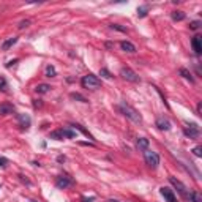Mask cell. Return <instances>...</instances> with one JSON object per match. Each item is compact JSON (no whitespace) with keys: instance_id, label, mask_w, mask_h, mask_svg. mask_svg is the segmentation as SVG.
<instances>
[{"instance_id":"6da1fadb","label":"cell","mask_w":202,"mask_h":202,"mask_svg":"<svg viewBox=\"0 0 202 202\" xmlns=\"http://www.w3.org/2000/svg\"><path fill=\"white\" fill-rule=\"evenodd\" d=\"M117 109H119L123 115L126 117L128 120H131L133 123H141L142 122V117H141V114L133 108V106H130L128 103H125V101H122V103L117 106Z\"/></svg>"},{"instance_id":"7a4b0ae2","label":"cell","mask_w":202,"mask_h":202,"mask_svg":"<svg viewBox=\"0 0 202 202\" xmlns=\"http://www.w3.org/2000/svg\"><path fill=\"white\" fill-rule=\"evenodd\" d=\"M81 84H82V87L84 88H88V90H98V88L101 87V81H100V77H97L95 74H85L81 79Z\"/></svg>"},{"instance_id":"3957f363","label":"cell","mask_w":202,"mask_h":202,"mask_svg":"<svg viewBox=\"0 0 202 202\" xmlns=\"http://www.w3.org/2000/svg\"><path fill=\"white\" fill-rule=\"evenodd\" d=\"M144 160L147 163V166L152 167V169H156L160 166V155L153 150H144Z\"/></svg>"},{"instance_id":"277c9868","label":"cell","mask_w":202,"mask_h":202,"mask_svg":"<svg viewBox=\"0 0 202 202\" xmlns=\"http://www.w3.org/2000/svg\"><path fill=\"white\" fill-rule=\"evenodd\" d=\"M169 182H171V185H174V188L177 189V193L180 194L185 201H189V193H191V191H189V189L185 186L180 180H177L175 177H169Z\"/></svg>"},{"instance_id":"5b68a950","label":"cell","mask_w":202,"mask_h":202,"mask_svg":"<svg viewBox=\"0 0 202 202\" xmlns=\"http://www.w3.org/2000/svg\"><path fill=\"white\" fill-rule=\"evenodd\" d=\"M120 76L128 82H141V77H139L131 68H126V66L120 70Z\"/></svg>"},{"instance_id":"8992f818","label":"cell","mask_w":202,"mask_h":202,"mask_svg":"<svg viewBox=\"0 0 202 202\" xmlns=\"http://www.w3.org/2000/svg\"><path fill=\"white\" fill-rule=\"evenodd\" d=\"M73 183H74V180L68 175H60V177H57V180H55V185H57L59 189H66L68 186H71Z\"/></svg>"},{"instance_id":"52a82bcc","label":"cell","mask_w":202,"mask_h":202,"mask_svg":"<svg viewBox=\"0 0 202 202\" xmlns=\"http://www.w3.org/2000/svg\"><path fill=\"white\" fill-rule=\"evenodd\" d=\"M183 133H185V136L189 137V139H198L199 137V126L196 125V123H191V125H188L185 128Z\"/></svg>"},{"instance_id":"ba28073f","label":"cell","mask_w":202,"mask_h":202,"mask_svg":"<svg viewBox=\"0 0 202 202\" xmlns=\"http://www.w3.org/2000/svg\"><path fill=\"white\" fill-rule=\"evenodd\" d=\"M160 193H161L163 198L166 199V202H177V198H175V194H174V191L171 188L163 186V188H160Z\"/></svg>"},{"instance_id":"9c48e42d","label":"cell","mask_w":202,"mask_h":202,"mask_svg":"<svg viewBox=\"0 0 202 202\" xmlns=\"http://www.w3.org/2000/svg\"><path fill=\"white\" fill-rule=\"evenodd\" d=\"M156 126H158V130L161 131H169L171 130V122L166 119V117H158L156 119Z\"/></svg>"},{"instance_id":"30bf717a","label":"cell","mask_w":202,"mask_h":202,"mask_svg":"<svg viewBox=\"0 0 202 202\" xmlns=\"http://www.w3.org/2000/svg\"><path fill=\"white\" fill-rule=\"evenodd\" d=\"M191 46H193V51H194L198 55L202 52V43H201V36H199V35H196L193 40H191Z\"/></svg>"},{"instance_id":"8fae6325","label":"cell","mask_w":202,"mask_h":202,"mask_svg":"<svg viewBox=\"0 0 202 202\" xmlns=\"http://www.w3.org/2000/svg\"><path fill=\"white\" fill-rule=\"evenodd\" d=\"M18 122H19V125H21L22 128H29L30 123H32L30 117L27 115V114H18Z\"/></svg>"},{"instance_id":"7c38bea8","label":"cell","mask_w":202,"mask_h":202,"mask_svg":"<svg viewBox=\"0 0 202 202\" xmlns=\"http://www.w3.org/2000/svg\"><path fill=\"white\" fill-rule=\"evenodd\" d=\"M14 112V106L13 104H8V103H3L0 104V115H10Z\"/></svg>"},{"instance_id":"4fadbf2b","label":"cell","mask_w":202,"mask_h":202,"mask_svg":"<svg viewBox=\"0 0 202 202\" xmlns=\"http://www.w3.org/2000/svg\"><path fill=\"white\" fill-rule=\"evenodd\" d=\"M120 48H122V51H125V52H130V54H134V52H136V46H134L133 43H130V41H120Z\"/></svg>"},{"instance_id":"5bb4252c","label":"cell","mask_w":202,"mask_h":202,"mask_svg":"<svg viewBox=\"0 0 202 202\" xmlns=\"http://www.w3.org/2000/svg\"><path fill=\"white\" fill-rule=\"evenodd\" d=\"M16 43H18V38H16V36H13V38H8V40H5V41L2 43V46H0V49H2V51H8L11 46H14Z\"/></svg>"},{"instance_id":"9a60e30c","label":"cell","mask_w":202,"mask_h":202,"mask_svg":"<svg viewBox=\"0 0 202 202\" xmlns=\"http://www.w3.org/2000/svg\"><path fill=\"white\" fill-rule=\"evenodd\" d=\"M136 145H137V149H141V150H147L149 145H150V141L147 137H139L136 141Z\"/></svg>"},{"instance_id":"2e32d148","label":"cell","mask_w":202,"mask_h":202,"mask_svg":"<svg viewBox=\"0 0 202 202\" xmlns=\"http://www.w3.org/2000/svg\"><path fill=\"white\" fill-rule=\"evenodd\" d=\"M180 76L182 77H185L186 81H189L191 84H194V77H193V74L189 73L188 70H185V68H180Z\"/></svg>"},{"instance_id":"e0dca14e","label":"cell","mask_w":202,"mask_h":202,"mask_svg":"<svg viewBox=\"0 0 202 202\" xmlns=\"http://www.w3.org/2000/svg\"><path fill=\"white\" fill-rule=\"evenodd\" d=\"M188 202H202V196H201V193H198V191H191L189 193V201Z\"/></svg>"},{"instance_id":"ac0fdd59","label":"cell","mask_w":202,"mask_h":202,"mask_svg":"<svg viewBox=\"0 0 202 202\" xmlns=\"http://www.w3.org/2000/svg\"><path fill=\"white\" fill-rule=\"evenodd\" d=\"M35 90H36L38 93L44 95V93H48V92L51 90V85H48V84H40V85H36V88H35Z\"/></svg>"},{"instance_id":"d6986e66","label":"cell","mask_w":202,"mask_h":202,"mask_svg":"<svg viewBox=\"0 0 202 202\" xmlns=\"http://www.w3.org/2000/svg\"><path fill=\"white\" fill-rule=\"evenodd\" d=\"M172 19L175 21V22L183 21L185 19V13H183V11H174V13H172Z\"/></svg>"},{"instance_id":"ffe728a7","label":"cell","mask_w":202,"mask_h":202,"mask_svg":"<svg viewBox=\"0 0 202 202\" xmlns=\"http://www.w3.org/2000/svg\"><path fill=\"white\" fill-rule=\"evenodd\" d=\"M65 136H63V131L62 130H57V131H52L51 133V139H57V141H62Z\"/></svg>"},{"instance_id":"44dd1931","label":"cell","mask_w":202,"mask_h":202,"mask_svg":"<svg viewBox=\"0 0 202 202\" xmlns=\"http://www.w3.org/2000/svg\"><path fill=\"white\" fill-rule=\"evenodd\" d=\"M147 11H149V5L139 7L137 8V16H139V18H145V16H147Z\"/></svg>"},{"instance_id":"7402d4cb","label":"cell","mask_w":202,"mask_h":202,"mask_svg":"<svg viewBox=\"0 0 202 202\" xmlns=\"http://www.w3.org/2000/svg\"><path fill=\"white\" fill-rule=\"evenodd\" d=\"M71 126H73V128H76V130H79L82 134H85V136H87L88 139H93V136H92V134L88 133V131H87V130H85V128H84V126H81V125H71Z\"/></svg>"},{"instance_id":"603a6c76","label":"cell","mask_w":202,"mask_h":202,"mask_svg":"<svg viewBox=\"0 0 202 202\" xmlns=\"http://www.w3.org/2000/svg\"><path fill=\"white\" fill-rule=\"evenodd\" d=\"M55 74H57L55 68H54L52 65H48V66H46V76H48V77H54Z\"/></svg>"},{"instance_id":"cb8c5ba5","label":"cell","mask_w":202,"mask_h":202,"mask_svg":"<svg viewBox=\"0 0 202 202\" xmlns=\"http://www.w3.org/2000/svg\"><path fill=\"white\" fill-rule=\"evenodd\" d=\"M70 97H71L73 100H76V101H81V103H87V98H85V97H82L81 93H71Z\"/></svg>"},{"instance_id":"d4e9b609","label":"cell","mask_w":202,"mask_h":202,"mask_svg":"<svg viewBox=\"0 0 202 202\" xmlns=\"http://www.w3.org/2000/svg\"><path fill=\"white\" fill-rule=\"evenodd\" d=\"M100 76L104 77V79H111V77H112V74L109 73V70H106V68H101V70H100Z\"/></svg>"},{"instance_id":"484cf974","label":"cell","mask_w":202,"mask_h":202,"mask_svg":"<svg viewBox=\"0 0 202 202\" xmlns=\"http://www.w3.org/2000/svg\"><path fill=\"white\" fill-rule=\"evenodd\" d=\"M62 131H63V136L65 137H70V139H74L76 137V133L71 131V130H66V128H65V130H62Z\"/></svg>"},{"instance_id":"4316f807","label":"cell","mask_w":202,"mask_h":202,"mask_svg":"<svg viewBox=\"0 0 202 202\" xmlns=\"http://www.w3.org/2000/svg\"><path fill=\"white\" fill-rule=\"evenodd\" d=\"M111 29L119 30V32H123V33H126V32H128L126 27H122V25H119V24H111Z\"/></svg>"},{"instance_id":"83f0119b","label":"cell","mask_w":202,"mask_h":202,"mask_svg":"<svg viewBox=\"0 0 202 202\" xmlns=\"http://www.w3.org/2000/svg\"><path fill=\"white\" fill-rule=\"evenodd\" d=\"M7 88H8L7 81H5L3 77H0V90H2V92H7Z\"/></svg>"},{"instance_id":"f1b7e54d","label":"cell","mask_w":202,"mask_h":202,"mask_svg":"<svg viewBox=\"0 0 202 202\" xmlns=\"http://www.w3.org/2000/svg\"><path fill=\"white\" fill-rule=\"evenodd\" d=\"M30 25V19H24V21H21L19 22V29H25V27H29Z\"/></svg>"},{"instance_id":"f546056e","label":"cell","mask_w":202,"mask_h":202,"mask_svg":"<svg viewBox=\"0 0 202 202\" xmlns=\"http://www.w3.org/2000/svg\"><path fill=\"white\" fill-rule=\"evenodd\" d=\"M199 27H201V22L199 21H193L191 24H189V29H191V30H198Z\"/></svg>"},{"instance_id":"4dcf8cb0","label":"cell","mask_w":202,"mask_h":202,"mask_svg":"<svg viewBox=\"0 0 202 202\" xmlns=\"http://www.w3.org/2000/svg\"><path fill=\"white\" fill-rule=\"evenodd\" d=\"M193 153H194L196 156H202V149H201V147H194V149H193Z\"/></svg>"},{"instance_id":"1f68e13d","label":"cell","mask_w":202,"mask_h":202,"mask_svg":"<svg viewBox=\"0 0 202 202\" xmlns=\"http://www.w3.org/2000/svg\"><path fill=\"white\" fill-rule=\"evenodd\" d=\"M7 164H8V160L3 158V156H0V167H7Z\"/></svg>"},{"instance_id":"d6a6232c","label":"cell","mask_w":202,"mask_h":202,"mask_svg":"<svg viewBox=\"0 0 202 202\" xmlns=\"http://www.w3.org/2000/svg\"><path fill=\"white\" fill-rule=\"evenodd\" d=\"M198 115H202V103H198Z\"/></svg>"},{"instance_id":"836d02e7","label":"cell","mask_w":202,"mask_h":202,"mask_svg":"<svg viewBox=\"0 0 202 202\" xmlns=\"http://www.w3.org/2000/svg\"><path fill=\"white\" fill-rule=\"evenodd\" d=\"M41 104H43V103H41L40 100H38V101H35V103H33V106H35V108H41Z\"/></svg>"},{"instance_id":"e575fe53","label":"cell","mask_w":202,"mask_h":202,"mask_svg":"<svg viewBox=\"0 0 202 202\" xmlns=\"http://www.w3.org/2000/svg\"><path fill=\"white\" fill-rule=\"evenodd\" d=\"M93 201H95L93 198H88V199H87V198H84V199H82V202H93Z\"/></svg>"},{"instance_id":"d590c367","label":"cell","mask_w":202,"mask_h":202,"mask_svg":"<svg viewBox=\"0 0 202 202\" xmlns=\"http://www.w3.org/2000/svg\"><path fill=\"white\" fill-rule=\"evenodd\" d=\"M19 177H21V180H22V182H25L27 185H30V182H29V180H27V178H24V175H19Z\"/></svg>"},{"instance_id":"8d00e7d4","label":"cell","mask_w":202,"mask_h":202,"mask_svg":"<svg viewBox=\"0 0 202 202\" xmlns=\"http://www.w3.org/2000/svg\"><path fill=\"white\" fill-rule=\"evenodd\" d=\"M108 202H119V201H115V199H109Z\"/></svg>"},{"instance_id":"74e56055","label":"cell","mask_w":202,"mask_h":202,"mask_svg":"<svg viewBox=\"0 0 202 202\" xmlns=\"http://www.w3.org/2000/svg\"><path fill=\"white\" fill-rule=\"evenodd\" d=\"M30 202H38V201H30Z\"/></svg>"}]
</instances>
